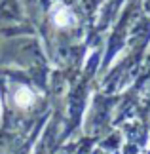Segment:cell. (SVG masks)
<instances>
[{
  "instance_id": "6da1fadb",
  "label": "cell",
  "mask_w": 150,
  "mask_h": 154,
  "mask_svg": "<svg viewBox=\"0 0 150 154\" xmlns=\"http://www.w3.org/2000/svg\"><path fill=\"white\" fill-rule=\"evenodd\" d=\"M15 103L19 106H27L32 103V93L27 90V88H21V90H17L15 93Z\"/></svg>"
},
{
  "instance_id": "7a4b0ae2",
  "label": "cell",
  "mask_w": 150,
  "mask_h": 154,
  "mask_svg": "<svg viewBox=\"0 0 150 154\" xmlns=\"http://www.w3.org/2000/svg\"><path fill=\"white\" fill-rule=\"evenodd\" d=\"M55 21H57V25H67V23L70 21V15H69V11L67 10H61V11H59V14H57V17H55Z\"/></svg>"
}]
</instances>
